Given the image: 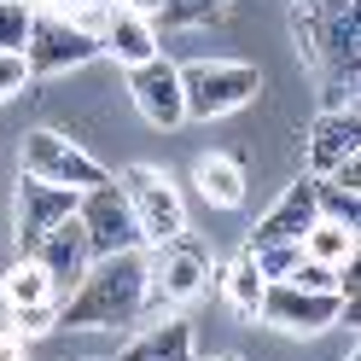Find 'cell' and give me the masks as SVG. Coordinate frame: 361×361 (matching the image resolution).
<instances>
[{"instance_id":"obj_1","label":"cell","mask_w":361,"mask_h":361,"mask_svg":"<svg viewBox=\"0 0 361 361\" xmlns=\"http://www.w3.org/2000/svg\"><path fill=\"white\" fill-rule=\"evenodd\" d=\"M134 321H152V257H146V245L87 262L76 291L59 298V326L64 332H82V326L117 332V326H134Z\"/></svg>"},{"instance_id":"obj_2","label":"cell","mask_w":361,"mask_h":361,"mask_svg":"<svg viewBox=\"0 0 361 361\" xmlns=\"http://www.w3.org/2000/svg\"><path fill=\"white\" fill-rule=\"evenodd\" d=\"M291 30L326 82H355V53H361L355 0H291Z\"/></svg>"},{"instance_id":"obj_3","label":"cell","mask_w":361,"mask_h":361,"mask_svg":"<svg viewBox=\"0 0 361 361\" xmlns=\"http://www.w3.org/2000/svg\"><path fill=\"white\" fill-rule=\"evenodd\" d=\"M262 94V76L239 59H192L180 64V105L187 117L210 123V117H233Z\"/></svg>"},{"instance_id":"obj_4","label":"cell","mask_w":361,"mask_h":361,"mask_svg":"<svg viewBox=\"0 0 361 361\" xmlns=\"http://www.w3.org/2000/svg\"><path fill=\"white\" fill-rule=\"evenodd\" d=\"M18 175H35V180H53V187H99L105 180V164L87 146H76L71 134H59V128H30L24 134V146H18Z\"/></svg>"},{"instance_id":"obj_5","label":"cell","mask_w":361,"mask_h":361,"mask_svg":"<svg viewBox=\"0 0 361 361\" xmlns=\"http://www.w3.org/2000/svg\"><path fill=\"white\" fill-rule=\"evenodd\" d=\"M76 221H82V233H87V257H117V251H140V221H134L128 210V192H123V180H99V187H87L76 198Z\"/></svg>"},{"instance_id":"obj_6","label":"cell","mask_w":361,"mask_h":361,"mask_svg":"<svg viewBox=\"0 0 361 361\" xmlns=\"http://www.w3.org/2000/svg\"><path fill=\"white\" fill-rule=\"evenodd\" d=\"M123 192H128V210L140 221V245H169L187 233V204H180L175 180L152 164H134L123 169Z\"/></svg>"},{"instance_id":"obj_7","label":"cell","mask_w":361,"mask_h":361,"mask_svg":"<svg viewBox=\"0 0 361 361\" xmlns=\"http://www.w3.org/2000/svg\"><path fill=\"white\" fill-rule=\"evenodd\" d=\"M257 321L268 332H280V338H314V332L344 321V303H338V291H303L291 280H268Z\"/></svg>"},{"instance_id":"obj_8","label":"cell","mask_w":361,"mask_h":361,"mask_svg":"<svg viewBox=\"0 0 361 361\" xmlns=\"http://www.w3.org/2000/svg\"><path fill=\"white\" fill-rule=\"evenodd\" d=\"M146 257H152V321L175 314L180 303H192L210 286V262L187 233L169 239V245H146Z\"/></svg>"},{"instance_id":"obj_9","label":"cell","mask_w":361,"mask_h":361,"mask_svg":"<svg viewBox=\"0 0 361 361\" xmlns=\"http://www.w3.org/2000/svg\"><path fill=\"white\" fill-rule=\"evenodd\" d=\"M87 59H99V41L87 30H76L64 12H35L30 18V35H24L30 76H64V71H76Z\"/></svg>"},{"instance_id":"obj_10","label":"cell","mask_w":361,"mask_h":361,"mask_svg":"<svg viewBox=\"0 0 361 361\" xmlns=\"http://www.w3.org/2000/svg\"><path fill=\"white\" fill-rule=\"evenodd\" d=\"M76 187H53V180H35V175H18V198H12V239H18V257L35 251L41 233L59 228L64 216H76Z\"/></svg>"},{"instance_id":"obj_11","label":"cell","mask_w":361,"mask_h":361,"mask_svg":"<svg viewBox=\"0 0 361 361\" xmlns=\"http://www.w3.org/2000/svg\"><path fill=\"white\" fill-rule=\"evenodd\" d=\"M128 99L140 105V117L152 128H180L187 123V105H180V64H169L164 53L128 64Z\"/></svg>"},{"instance_id":"obj_12","label":"cell","mask_w":361,"mask_h":361,"mask_svg":"<svg viewBox=\"0 0 361 361\" xmlns=\"http://www.w3.org/2000/svg\"><path fill=\"white\" fill-rule=\"evenodd\" d=\"M24 257H35L41 268H47V280H53L59 298H64V291H76V280L87 274V262H94V257H87V233H82L76 216H64L59 228H47V233H41V245H35V251H24Z\"/></svg>"},{"instance_id":"obj_13","label":"cell","mask_w":361,"mask_h":361,"mask_svg":"<svg viewBox=\"0 0 361 361\" xmlns=\"http://www.w3.org/2000/svg\"><path fill=\"white\" fill-rule=\"evenodd\" d=\"M314 216H321V210H314V175H298L280 192V204L251 228V251H262V245H298Z\"/></svg>"},{"instance_id":"obj_14","label":"cell","mask_w":361,"mask_h":361,"mask_svg":"<svg viewBox=\"0 0 361 361\" xmlns=\"http://www.w3.org/2000/svg\"><path fill=\"white\" fill-rule=\"evenodd\" d=\"M355 111H321L314 117V128H309V175L314 180H326L332 169H344L350 157H355Z\"/></svg>"},{"instance_id":"obj_15","label":"cell","mask_w":361,"mask_h":361,"mask_svg":"<svg viewBox=\"0 0 361 361\" xmlns=\"http://www.w3.org/2000/svg\"><path fill=\"white\" fill-rule=\"evenodd\" d=\"M117 361H192V326L180 314H157L146 332H134Z\"/></svg>"},{"instance_id":"obj_16","label":"cell","mask_w":361,"mask_h":361,"mask_svg":"<svg viewBox=\"0 0 361 361\" xmlns=\"http://www.w3.org/2000/svg\"><path fill=\"white\" fill-rule=\"evenodd\" d=\"M99 53L117 59V64H140V59L157 53V24H152V18H140V12L111 6L105 30H99Z\"/></svg>"},{"instance_id":"obj_17","label":"cell","mask_w":361,"mask_h":361,"mask_svg":"<svg viewBox=\"0 0 361 361\" xmlns=\"http://www.w3.org/2000/svg\"><path fill=\"white\" fill-rule=\"evenodd\" d=\"M192 180H198V192H204V204H216V210H239L245 204V164L233 152H204L198 157V169H192Z\"/></svg>"},{"instance_id":"obj_18","label":"cell","mask_w":361,"mask_h":361,"mask_svg":"<svg viewBox=\"0 0 361 361\" xmlns=\"http://www.w3.org/2000/svg\"><path fill=\"white\" fill-rule=\"evenodd\" d=\"M221 291H228V309L239 314V321H257L268 280H262V268H257V257H251V251H239L228 268H221Z\"/></svg>"},{"instance_id":"obj_19","label":"cell","mask_w":361,"mask_h":361,"mask_svg":"<svg viewBox=\"0 0 361 361\" xmlns=\"http://www.w3.org/2000/svg\"><path fill=\"white\" fill-rule=\"evenodd\" d=\"M47 298H59V291H53L47 268L35 257H18L6 274H0V309H24V303H47Z\"/></svg>"},{"instance_id":"obj_20","label":"cell","mask_w":361,"mask_h":361,"mask_svg":"<svg viewBox=\"0 0 361 361\" xmlns=\"http://www.w3.org/2000/svg\"><path fill=\"white\" fill-rule=\"evenodd\" d=\"M298 245H303V257H314V262L338 268V262H350V257H355V228H344V221H326V216H314V221H309V233H303Z\"/></svg>"},{"instance_id":"obj_21","label":"cell","mask_w":361,"mask_h":361,"mask_svg":"<svg viewBox=\"0 0 361 361\" xmlns=\"http://www.w3.org/2000/svg\"><path fill=\"white\" fill-rule=\"evenodd\" d=\"M221 12H228V0H164L152 24H164V30H198V24H210V18H221Z\"/></svg>"},{"instance_id":"obj_22","label":"cell","mask_w":361,"mask_h":361,"mask_svg":"<svg viewBox=\"0 0 361 361\" xmlns=\"http://www.w3.org/2000/svg\"><path fill=\"white\" fill-rule=\"evenodd\" d=\"M53 326H59V298L6 309V332H12V338H41V332H53Z\"/></svg>"},{"instance_id":"obj_23","label":"cell","mask_w":361,"mask_h":361,"mask_svg":"<svg viewBox=\"0 0 361 361\" xmlns=\"http://www.w3.org/2000/svg\"><path fill=\"white\" fill-rule=\"evenodd\" d=\"M314 210H321L326 221H344V228H355V216H361L355 192L338 187V180H314Z\"/></svg>"},{"instance_id":"obj_24","label":"cell","mask_w":361,"mask_h":361,"mask_svg":"<svg viewBox=\"0 0 361 361\" xmlns=\"http://www.w3.org/2000/svg\"><path fill=\"white\" fill-rule=\"evenodd\" d=\"M30 18H35L30 0H0V53H24Z\"/></svg>"},{"instance_id":"obj_25","label":"cell","mask_w":361,"mask_h":361,"mask_svg":"<svg viewBox=\"0 0 361 361\" xmlns=\"http://www.w3.org/2000/svg\"><path fill=\"white\" fill-rule=\"evenodd\" d=\"M251 251V245H245ZM257 257V268H262V280H286L291 268H298V257H303V245H262V251H251Z\"/></svg>"},{"instance_id":"obj_26","label":"cell","mask_w":361,"mask_h":361,"mask_svg":"<svg viewBox=\"0 0 361 361\" xmlns=\"http://www.w3.org/2000/svg\"><path fill=\"white\" fill-rule=\"evenodd\" d=\"M30 82H35V76H30L24 53H0V105H6V99H18Z\"/></svg>"},{"instance_id":"obj_27","label":"cell","mask_w":361,"mask_h":361,"mask_svg":"<svg viewBox=\"0 0 361 361\" xmlns=\"http://www.w3.org/2000/svg\"><path fill=\"white\" fill-rule=\"evenodd\" d=\"M286 280H291V286H303V291H332V286H338V268L314 262V257H298V268H291Z\"/></svg>"},{"instance_id":"obj_28","label":"cell","mask_w":361,"mask_h":361,"mask_svg":"<svg viewBox=\"0 0 361 361\" xmlns=\"http://www.w3.org/2000/svg\"><path fill=\"white\" fill-rule=\"evenodd\" d=\"M111 6H123V12H140V18H157V6H164V0H111Z\"/></svg>"},{"instance_id":"obj_29","label":"cell","mask_w":361,"mask_h":361,"mask_svg":"<svg viewBox=\"0 0 361 361\" xmlns=\"http://www.w3.org/2000/svg\"><path fill=\"white\" fill-rule=\"evenodd\" d=\"M0 361H24V338H12V332H0Z\"/></svg>"},{"instance_id":"obj_30","label":"cell","mask_w":361,"mask_h":361,"mask_svg":"<svg viewBox=\"0 0 361 361\" xmlns=\"http://www.w3.org/2000/svg\"><path fill=\"white\" fill-rule=\"evenodd\" d=\"M41 12H76V6H87V0H35Z\"/></svg>"},{"instance_id":"obj_31","label":"cell","mask_w":361,"mask_h":361,"mask_svg":"<svg viewBox=\"0 0 361 361\" xmlns=\"http://www.w3.org/2000/svg\"><path fill=\"white\" fill-rule=\"evenodd\" d=\"M192 361H198V355H192ZM210 361H239V355H210Z\"/></svg>"}]
</instances>
